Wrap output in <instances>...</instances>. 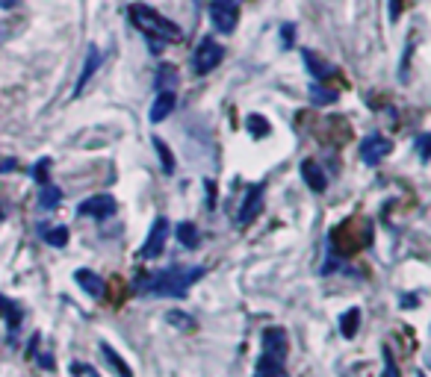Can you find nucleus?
Returning a JSON list of instances; mask_svg holds the SVG:
<instances>
[{"label": "nucleus", "mask_w": 431, "mask_h": 377, "mask_svg": "<svg viewBox=\"0 0 431 377\" xmlns=\"http://www.w3.org/2000/svg\"><path fill=\"white\" fill-rule=\"evenodd\" d=\"M201 277H204V269H180V265H174V269L139 277V280H136V292L160 295V297H186L189 286L195 280H201Z\"/></svg>", "instance_id": "f257e3e1"}, {"label": "nucleus", "mask_w": 431, "mask_h": 377, "mask_svg": "<svg viewBox=\"0 0 431 377\" xmlns=\"http://www.w3.org/2000/svg\"><path fill=\"white\" fill-rule=\"evenodd\" d=\"M130 18L133 24L142 29L145 36H154V38H163V42H178L180 38V29L174 21H169V18H163L156 9L151 6H133L130 9Z\"/></svg>", "instance_id": "f03ea898"}, {"label": "nucleus", "mask_w": 431, "mask_h": 377, "mask_svg": "<svg viewBox=\"0 0 431 377\" xmlns=\"http://www.w3.org/2000/svg\"><path fill=\"white\" fill-rule=\"evenodd\" d=\"M222 56H224V47L216 42V38H201L198 51H195V56H192V71L198 77L210 74L213 68L222 62Z\"/></svg>", "instance_id": "7ed1b4c3"}, {"label": "nucleus", "mask_w": 431, "mask_h": 377, "mask_svg": "<svg viewBox=\"0 0 431 377\" xmlns=\"http://www.w3.org/2000/svg\"><path fill=\"white\" fill-rule=\"evenodd\" d=\"M263 195H266V183L248 186V192H246V197H242V204H240V215H237V224H240V227L251 224L254 218L260 215V210H263Z\"/></svg>", "instance_id": "20e7f679"}, {"label": "nucleus", "mask_w": 431, "mask_h": 377, "mask_svg": "<svg viewBox=\"0 0 431 377\" xmlns=\"http://www.w3.org/2000/svg\"><path fill=\"white\" fill-rule=\"evenodd\" d=\"M210 18H213V24L219 33H233V29H237V21H240V9H237V3H231V0H213Z\"/></svg>", "instance_id": "39448f33"}, {"label": "nucleus", "mask_w": 431, "mask_h": 377, "mask_svg": "<svg viewBox=\"0 0 431 377\" xmlns=\"http://www.w3.org/2000/svg\"><path fill=\"white\" fill-rule=\"evenodd\" d=\"M165 239H169V218H156L148 230V239L142 245V260H156L165 247Z\"/></svg>", "instance_id": "423d86ee"}, {"label": "nucleus", "mask_w": 431, "mask_h": 377, "mask_svg": "<svg viewBox=\"0 0 431 377\" xmlns=\"http://www.w3.org/2000/svg\"><path fill=\"white\" fill-rule=\"evenodd\" d=\"M115 210H119L115 197L104 192V195L86 197V201L77 206V215H83V218H110V215H115Z\"/></svg>", "instance_id": "0eeeda50"}, {"label": "nucleus", "mask_w": 431, "mask_h": 377, "mask_svg": "<svg viewBox=\"0 0 431 377\" xmlns=\"http://www.w3.org/2000/svg\"><path fill=\"white\" fill-rule=\"evenodd\" d=\"M387 154H390V138L378 136V133H372L360 142V162H366V165H378Z\"/></svg>", "instance_id": "6e6552de"}, {"label": "nucleus", "mask_w": 431, "mask_h": 377, "mask_svg": "<svg viewBox=\"0 0 431 377\" xmlns=\"http://www.w3.org/2000/svg\"><path fill=\"white\" fill-rule=\"evenodd\" d=\"M263 351L269 354H278V356H287L290 354V339H287V330L283 327H266L263 330Z\"/></svg>", "instance_id": "1a4fd4ad"}, {"label": "nucleus", "mask_w": 431, "mask_h": 377, "mask_svg": "<svg viewBox=\"0 0 431 377\" xmlns=\"http://www.w3.org/2000/svg\"><path fill=\"white\" fill-rule=\"evenodd\" d=\"M174 104H178V97H174V88H163L160 95L154 97V104H151V112H148V118L154 124H160V121H165L172 112H174Z\"/></svg>", "instance_id": "9d476101"}, {"label": "nucleus", "mask_w": 431, "mask_h": 377, "mask_svg": "<svg viewBox=\"0 0 431 377\" xmlns=\"http://www.w3.org/2000/svg\"><path fill=\"white\" fill-rule=\"evenodd\" d=\"M97 68H101V51L92 45L89 47V53H86V62H83V71H80V80H77V86H74V97H80L83 95V88L89 86V80L97 74Z\"/></svg>", "instance_id": "9b49d317"}, {"label": "nucleus", "mask_w": 431, "mask_h": 377, "mask_svg": "<svg viewBox=\"0 0 431 377\" xmlns=\"http://www.w3.org/2000/svg\"><path fill=\"white\" fill-rule=\"evenodd\" d=\"M283 363H287V356L263 351L257 369H254V377H283Z\"/></svg>", "instance_id": "f8f14e48"}, {"label": "nucleus", "mask_w": 431, "mask_h": 377, "mask_svg": "<svg viewBox=\"0 0 431 377\" xmlns=\"http://www.w3.org/2000/svg\"><path fill=\"white\" fill-rule=\"evenodd\" d=\"M301 59H305V65H307V71L316 77V80H331L337 71H334V65L325 62L319 53H313V51H301Z\"/></svg>", "instance_id": "ddd939ff"}, {"label": "nucleus", "mask_w": 431, "mask_h": 377, "mask_svg": "<svg viewBox=\"0 0 431 377\" xmlns=\"http://www.w3.org/2000/svg\"><path fill=\"white\" fill-rule=\"evenodd\" d=\"M301 177H305V183L313 188V192H325V188H328V177H325V171H322L319 162H313V160H305V162H301Z\"/></svg>", "instance_id": "4468645a"}, {"label": "nucleus", "mask_w": 431, "mask_h": 377, "mask_svg": "<svg viewBox=\"0 0 431 377\" xmlns=\"http://www.w3.org/2000/svg\"><path fill=\"white\" fill-rule=\"evenodd\" d=\"M74 280L83 286L86 295H92V297H101L104 295V280L95 271H89V269H77L74 271Z\"/></svg>", "instance_id": "2eb2a0df"}, {"label": "nucleus", "mask_w": 431, "mask_h": 377, "mask_svg": "<svg viewBox=\"0 0 431 377\" xmlns=\"http://www.w3.org/2000/svg\"><path fill=\"white\" fill-rule=\"evenodd\" d=\"M0 319H6V321H9V330H12V336H15L18 324H21V319H24V313L18 310V304H15V301H9L6 295H0Z\"/></svg>", "instance_id": "dca6fc26"}, {"label": "nucleus", "mask_w": 431, "mask_h": 377, "mask_svg": "<svg viewBox=\"0 0 431 377\" xmlns=\"http://www.w3.org/2000/svg\"><path fill=\"white\" fill-rule=\"evenodd\" d=\"M358 327H360V310L351 306V310H346L340 315V333L346 336V339H351V336L358 333Z\"/></svg>", "instance_id": "f3484780"}, {"label": "nucleus", "mask_w": 431, "mask_h": 377, "mask_svg": "<svg viewBox=\"0 0 431 377\" xmlns=\"http://www.w3.org/2000/svg\"><path fill=\"white\" fill-rule=\"evenodd\" d=\"M174 233H178V239L183 247H198V227H195L192 221H180L178 227H174Z\"/></svg>", "instance_id": "a211bd4d"}, {"label": "nucleus", "mask_w": 431, "mask_h": 377, "mask_svg": "<svg viewBox=\"0 0 431 377\" xmlns=\"http://www.w3.org/2000/svg\"><path fill=\"white\" fill-rule=\"evenodd\" d=\"M101 354L106 356V363H110V365H113V369H115V372H119L121 377H133V369H130V365H127V363H124V360H121V356H119V354H115V351H113V348H110V345H106V342H101Z\"/></svg>", "instance_id": "6ab92c4d"}, {"label": "nucleus", "mask_w": 431, "mask_h": 377, "mask_svg": "<svg viewBox=\"0 0 431 377\" xmlns=\"http://www.w3.org/2000/svg\"><path fill=\"white\" fill-rule=\"evenodd\" d=\"M310 101L316 104V106H328V104L337 101V92H334V88H328V86L310 83Z\"/></svg>", "instance_id": "aec40b11"}, {"label": "nucleus", "mask_w": 431, "mask_h": 377, "mask_svg": "<svg viewBox=\"0 0 431 377\" xmlns=\"http://www.w3.org/2000/svg\"><path fill=\"white\" fill-rule=\"evenodd\" d=\"M60 201H62V192L56 186H51V183H45L42 186V195H38V204L45 206V210H56L60 206Z\"/></svg>", "instance_id": "412c9836"}, {"label": "nucleus", "mask_w": 431, "mask_h": 377, "mask_svg": "<svg viewBox=\"0 0 431 377\" xmlns=\"http://www.w3.org/2000/svg\"><path fill=\"white\" fill-rule=\"evenodd\" d=\"M45 242L51 247H65L68 245V227H45Z\"/></svg>", "instance_id": "4be33fe9"}, {"label": "nucleus", "mask_w": 431, "mask_h": 377, "mask_svg": "<svg viewBox=\"0 0 431 377\" xmlns=\"http://www.w3.org/2000/svg\"><path fill=\"white\" fill-rule=\"evenodd\" d=\"M154 147H156V154H160L163 171H165V174H172V171H174V154L169 151V145H165L163 138H154Z\"/></svg>", "instance_id": "5701e85b"}, {"label": "nucleus", "mask_w": 431, "mask_h": 377, "mask_svg": "<svg viewBox=\"0 0 431 377\" xmlns=\"http://www.w3.org/2000/svg\"><path fill=\"white\" fill-rule=\"evenodd\" d=\"M246 127H248V133H251L254 138L269 136V124H266V118H263V115H248V118H246Z\"/></svg>", "instance_id": "b1692460"}, {"label": "nucleus", "mask_w": 431, "mask_h": 377, "mask_svg": "<svg viewBox=\"0 0 431 377\" xmlns=\"http://www.w3.org/2000/svg\"><path fill=\"white\" fill-rule=\"evenodd\" d=\"M174 83H178V71H174L172 65H163L160 68V77H156V88H174Z\"/></svg>", "instance_id": "393cba45"}, {"label": "nucleus", "mask_w": 431, "mask_h": 377, "mask_svg": "<svg viewBox=\"0 0 431 377\" xmlns=\"http://www.w3.org/2000/svg\"><path fill=\"white\" fill-rule=\"evenodd\" d=\"M47 168H51V160H47V156H42V160L33 165V180H36L38 186L47 183Z\"/></svg>", "instance_id": "a878e982"}, {"label": "nucleus", "mask_w": 431, "mask_h": 377, "mask_svg": "<svg viewBox=\"0 0 431 377\" xmlns=\"http://www.w3.org/2000/svg\"><path fill=\"white\" fill-rule=\"evenodd\" d=\"M381 377H401L399 374V365L393 360V354H390V348H384V374H381Z\"/></svg>", "instance_id": "bb28decb"}, {"label": "nucleus", "mask_w": 431, "mask_h": 377, "mask_svg": "<svg viewBox=\"0 0 431 377\" xmlns=\"http://www.w3.org/2000/svg\"><path fill=\"white\" fill-rule=\"evenodd\" d=\"M169 324H178L180 330H192L195 327V321L186 319V315H180V313H169Z\"/></svg>", "instance_id": "cd10ccee"}, {"label": "nucleus", "mask_w": 431, "mask_h": 377, "mask_svg": "<svg viewBox=\"0 0 431 377\" xmlns=\"http://www.w3.org/2000/svg\"><path fill=\"white\" fill-rule=\"evenodd\" d=\"M292 42H296V27H292V24H283V27H281V47H290Z\"/></svg>", "instance_id": "c85d7f7f"}, {"label": "nucleus", "mask_w": 431, "mask_h": 377, "mask_svg": "<svg viewBox=\"0 0 431 377\" xmlns=\"http://www.w3.org/2000/svg\"><path fill=\"white\" fill-rule=\"evenodd\" d=\"M399 15H401V0H390V18L396 21Z\"/></svg>", "instance_id": "c756f323"}, {"label": "nucleus", "mask_w": 431, "mask_h": 377, "mask_svg": "<svg viewBox=\"0 0 431 377\" xmlns=\"http://www.w3.org/2000/svg\"><path fill=\"white\" fill-rule=\"evenodd\" d=\"M38 365L51 372V369H54V360H51V354H38Z\"/></svg>", "instance_id": "7c9ffc66"}, {"label": "nucleus", "mask_w": 431, "mask_h": 377, "mask_svg": "<svg viewBox=\"0 0 431 377\" xmlns=\"http://www.w3.org/2000/svg\"><path fill=\"white\" fill-rule=\"evenodd\" d=\"M419 154H423V160H428V136H419Z\"/></svg>", "instance_id": "2f4dec72"}, {"label": "nucleus", "mask_w": 431, "mask_h": 377, "mask_svg": "<svg viewBox=\"0 0 431 377\" xmlns=\"http://www.w3.org/2000/svg\"><path fill=\"white\" fill-rule=\"evenodd\" d=\"M15 168V160H0V171H12Z\"/></svg>", "instance_id": "473e14b6"}, {"label": "nucleus", "mask_w": 431, "mask_h": 377, "mask_svg": "<svg viewBox=\"0 0 431 377\" xmlns=\"http://www.w3.org/2000/svg\"><path fill=\"white\" fill-rule=\"evenodd\" d=\"M21 0H0V9H15Z\"/></svg>", "instance_id": "72a5a7b5"}, {"label": "nucleus", "mask_w": 431, "mask_h": 377, "mask_svg": "<svg viewBox=\"0 0 431 377\" xmlns=\"http://www.w3.org/2000/svg\"><path fill=\"white\" fill-rule=\"evenodd\" d=\"M0 218H3V210H0Z\"/></svg>", "instance_id": "f704fd0d"}, {"label": "nucleus", "mask_w": 431, "mask_h": 377, "mask_svg": "<svg viewBox=\"0 0 431 377\" xmlns=\"http://www.w3.org/2000/svg\"><path fill=\"white\" fill-rule=\"evenodd\" d=\"M231 3H237V0H231Z\"/></svg>", "instance_id": "c9c22d12"}]
</instances>
